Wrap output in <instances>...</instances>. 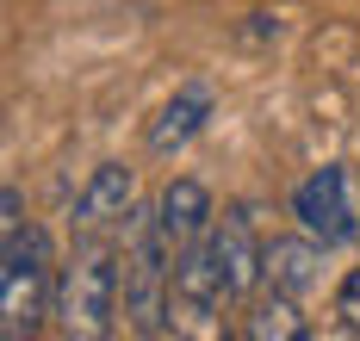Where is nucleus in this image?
Segmentation results:
<instances>
[{
  "label": "nucleus",
  "instance_id": "obj_6",
  "mask_svg": "<svg viewBox=\"0 0 360 341\" xmlns=\"http://www.w3.org/2000/svg\"><path fill=\"white\" fill-rule=\"evenodd\" d=\"M131 192H137V180H131V168H124V161H106V168H94V180L81 187V199H75V218H69V224L81 229V236H106V229H124V218L137 211V205H131Z\"/></svg>",
  "mask_w": 360,
  "mask_h": 341
},
{
  "label": "nucleus",
  "instance_id": "obj_11",
  "mask_svg": "<svg viewBox=\"0 0 360 341\" xmlns=\"http://www.w3.org/2000/svg\"><path fill=\"white\" fill-rule=\"evenodd\" d=\"M243 335H255V341H298V335H311V323H304V298H286V292L267 286V298L255 304V316L243 323Z\"/></svg>",
  "mask_w": 360,
  "mask_h": 341
},
{
  "label": "nucleus",
  "instance_id": "obj_5",
  "mask_svg": "<svg viewBox=\"0 0 360 341\" xmlns=\"http://www.w3.org/2000/svg\"><path fill=\"white\" fill-rule=\"evenodd\" d=\"M292 218H298V229H311L329 248L360 236V211H354V199H348V168H317L304 187L292 192Z\"/></svg>",
  "mask_w": 360,
  "mask_h": 341
},
{
  "label": "nucleus",
  "instance_id": "obj_10",
  "mask_svg": "<svg viewBox=\"0 0 360 341\" xmlns=\"http://www.w3.org/2000/svg\"><path fill=\"white\" fill-rule=\"evenodd\" d=\"M155 224H162V236H168L174 248L199 242V236H212L217 211H212V192H205V180H193V174L168 180V187H162V199H155Z\"/></svg>",
  "mask_w": 360,
  "mask_h": 341
},
{
  "label": "nucleus",
  "instance_id": "obj_7",
  "mask_svg": "<svg viewBox=\"0 0 360 341\" xmlns=\"http://www.w3.org/2000/svg\"><path fill=\"white\" fill-rule=\"evenodd\" d=\"M174 310L180 316H217V310H230V292H224V273H217V255H212V236L186 242L174 255Z\"/></svg>",
  "mask_w": 360,
  "mask_h": 341
},
{
  "label": "nucleus",
  "instance_id": "obj_3",
  "mask_svg": "<svg viewBox=\"0 0 360 341\" xmlns=\"http://www.w3.org/2000/svg\"><path fill=\"white\" fill-rule=\"evenodd\" d=\"M56 298V267H50V236L37 224L0 236V335L25 341L50 316Z\"/></svg>",
  "mask_w": 360,
  "mask_h": 341
},
{
  "label": "nucleus",
  "instance_id": "obj_13",
  "mask_svg": "<svg viewBox=\"0 0 360 341\" xmlns=\"http://www.w3.org/2000/svg\"><path fill=\"white\" fill-rule=\"evenodd\" d=\"M13 229H25V205H19V187L6 180L0 187V236H13Z\"/></svg>",
  "mask_w": 360,
  "mask_h": 341
},
{
  "label": "nucleus",
  "instance_id": "obj_2",
  "mask_svg": "<svg viewBox=\"0 0 360 341\" xmlns=\"http://www.w3.org/2000/svg\"><path fill=\"white\" fill-rule=\"evenodd\" d=\"M174 242L155 224V205L124 218V323L137 335H168L174 310Z\"/></svg>",
  "mask_w": 360,
  "mask_h": 341
},
{
  "label": "nucleus",
  "instance_id": "obj_8",
  "mask_svg": "<svg viewBox=\"0 0 360 341\" xmlns=\"http://www.w3.org/2000/svg\"><path fill=\"white\" fill-rule=\"evenodd\" d=\"M323 248L311 229L304 236H274L267 242V279H261V292L274 286V292H286V298H311L317 286H323Z\"/></svg>",
  "mask_w": 360,
  "mask_h": 341
},
{
  "label": "nucleus",
  "instance_id": "obj_4",
  "mask_svg": "<svg viewBox=\"0 0 360 341\" xmlns=\"http://www.w3.org/2000/svg\"><path fill=\"white\" fill-rule=\"evenodd\" d=\"M212 255H217V273H224L230 304H249L255 292H261V279H267V242L255 236V211L249 205H230L212 224Z\"/></svg>",
  "mask_w": 360,
  "mask_h": 341
},
{
  "label": "nucleus",
  "instance_id": "obj_1",
  "mask_svg": "<svg viewBox=\"0 0 360 341\" xmlns=\"http://www.w3.org/2000/svg\"><path fill=\"white\" fill-rule=\"evenodd\" d=\"M118 310H124V255L112 242H100V236H87V248H75L69 261L56 267L50 316H56L63 335L94 341V335H112Z\"/></svg>",
  "mask_w": 360,
  "mask_h": 341
},
{
  "label": "nucleus",
  "instance_id": "obj_9",
  "mask_svg": "<svg viewBox=\"0 0 360 341\" xmlns=\"http://www.w3.org/2000/svg\"><path fill=\"white\" fill-rule=\"evenodd\" d=\"M212 87L205 81H186V87H174V100L155 112V124H149V155H180L205 124H212Z\"/></svg>",
  "mask_w": 360,
  "mask_h": 341
},
{
  "label": "nucleus",
  "instance_id": "obj_12",
  "mask_svg": "<svg viewBox=\"0 0 360 341\" xmlns=\"http://www.w3.org/2000/svg\"><path fill=\"white\" fill-rule=\"evenodd\" d=\"M335 316L360 335V267H348V273H342V286H335Z\"/></svg>",
  "mask_w": 360,
  "mask_h": 341
}]
</instances>
